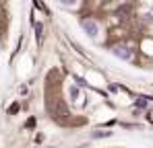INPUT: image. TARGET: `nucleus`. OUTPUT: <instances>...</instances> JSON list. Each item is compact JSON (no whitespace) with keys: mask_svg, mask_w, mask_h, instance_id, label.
<instances>
[{"mask_svg":"<svg viewBox=\"0 0 153 148\" xmlns=\"http://www.w3.org/2000/svg\"><path fill=\"white\" fill-rule=\"evenodd\" d=\"M112 51H114L118 58H122V60H130V58H132V49L126 48V45H122V43H120V45H114Z\"/></svg>","mask_w":153,"mask_h":148,"instance_id":"obj_2","label":"nucleus"},{"mask_svg":"<svg viewBox=\"0 0 153 148\" xmlns=\"http://www.w3.org/2000/svg\"><path fill=\"white\" fill-rule=\"evenodd\" d=\"M68 91H71V101H73V103H75L76 99L81 97V89H79V86H75V84H73V86H71V89H68Z\"/></svg>","mask_w":153,"mask_h":148,"instance_id":"obj_3","label":"nucleus"},{"mask_svg":"<svg viewBox=\"0 0 153 148\" xmlns=\"http://www.w3.org/2000/svg\"><path fill=\"white\" fill-rule=\"evenodd\" d=\"M81 29L87 33V37H91V39H97L100 37V25L95 23L93 19H85L83 23H81Z\"/></svg>","mask_w":153,"mask_h":148,"instance_id":"obj_1","label":"nucleus"}]
</instances>
